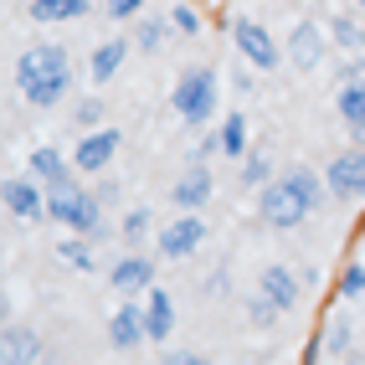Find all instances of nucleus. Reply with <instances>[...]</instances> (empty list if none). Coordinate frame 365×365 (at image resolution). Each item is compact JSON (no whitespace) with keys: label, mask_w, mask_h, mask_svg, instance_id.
Returning a JSON list of instances; mask_svg holds the SVG:
<instances>
[{"label":"nucleus","mask_w":365,"mask_h":365,"mask_svg":"<svg viewBox=\"0 0 365 365\" xmlns=\"http://www.w3.org/2000/svg\"><path fill=\"white\" fill-rule=\"evenodd\" d=\"M345 345H350V329H345V324H334L329 339H324V355H345Z\"/></svg>","instance_id":"7c9ffc66"},{"label":"nucleus","mask_w":365,"mask_h":365,"mask_svg":"<svg viewBox=\"0 0 365 365\" xmlns=\"http://www.w3.org/2000/svg\"><path fill=\"white\" fill-rule=\"evenodd\" d=\"M170 108H175L185 124H206L216 113V72L211 67H185L170 93Z\"/></svg>","instance_id":"20e7f679"},{"label":"nucleus","mask_w":365,"mask_h":365,"mask_svg":"<svg viewBox=\"0 0 365 365\" xmlns=\"http://www.w3.org/2000/svg\"><path fill=\"white\" fill-rule=\"evenodd\" d=\"M355 6H365V0H355Z\"/></svg>","instance_id":"f704fd0d"},{"label":"nucleus","mask_w":365,"mask_h":365,"mask_svg":"<svg viewBox=\"0 0 365 365\" xmlns=\"http://www.w3.org/2000/svg\"><path fill=\"white\" fill-rule=\"evenodd\" d=\"M170 26H175L180 36H196L201 31V16L190 11V6H175V11H170Z\"/></svg>","instance_id":"a878e982"},{"label":"nucleus","mask_w":365,"mask_h":365,"mask_svg":"<svg viewBox=\"0 0 365 365\" xmlns=\"http://www.w3.org/2000/svg\"><path fill=\"white\" fill-rule=\"evenodd\" d=\"M108 278H113L118 294H150L155 288V262L150 257H118Z\"/></svg>","instance_id":"2eb2a0df"},{"label":"nucleus","mask_w":365,"mask_h":365,"mask_svg":"<svg viewBox=\"0 0 365 365\" xmlns=\"http://www.w3.org/2000/svg\"><path fill=\"white\" fill-rule=\"evenodd\" d=\"M124 237H129V242L150 237V211H129V216H124Z\"/></svg>","instance_id":"cd10ccee"},{"label":"nucleus","mask_w":365,"mask_h":365,"mask_svg":"<svg viewBox=\"0 0 365 365\" xmlns=\"http://www.w3.org/2000/svg\"><path fill=\"white\" fill-rule=\"evenodd\" d=\"M88 11V0H31V21L36 26H57V21H78Z\"/></svg>","instance_id":"aec40b11"},{"label":"nucleus","mask_w":365,"mask_h":365,"mask_svg":"<svg viewBox=\"0 0 365 365\" xmlns=\"http://www.w3.org/2000/svg\"><path fill=\"white\" fill-rule=\"evenodd\" d=\"M124 57H129V41L124 36H113V41H103L98 52H93V62H88V72H93V83H108L118 67H124Z\"/></svg>","instance_id":"6ab92c4d"},{"label":"nucleus","mask_w":365,"mask_h":365,"mask_svg":"<svg viewBox=\"0 0 365 365\" xmlns=\"http://www.w3.org/2000/svg\"><path fill=\"white\" fill-rule=\"evenodd\" d=\"M324 52H329V36L314 26V21H299V26L288 31V62H294L299 72H319Z\"/></svg>","instance_id":"6e6552de"},{"label":"nucleus","mask_w":365,"mask_h":365,"mask_svg":"<svg viewBox=\"0 0 365 365\" xmlns=\"http://www.w3.org/2000/svg\"><path fill=\"white\" fill-rule=\"evenodd\" d=\"M211 190H216V185H211V170L190 160V170L175 180V190H170V201H175L180 211H201V206L211 201Z\"/></svg>","instance_id":"f8f14e48"},{"label":"nucleus","mask_w":365,"mask_h":365,"mask_svg":"<svg viewBox=\"0 0 365 365\" xmlns=\"http://www.w3.org/2000/svg\"><path fill=\"white\" fill-rule=\"evenodd\" d=\"M319 201H324L319 175H314V170H304V165H294L288 175H278V180H267V185H262L257 211H262V222H267V227L294 232V227H304L309 216L319 211Z\"/></svg>","instance_id":"f257e3e1"},{"label":"nucleus","mask_w":365,"mask_h":365,"mask_svg":"<svg viewBox=\"0 0 365 365\" xmlns=\"http://www.w3.org/2000/svg\"><path fill=\"white\" fill-rule=\"evenodd\" d=\"M201 242H206V222H201L196 211H185L180 222H170V227L160 232V257H175V262H180V257L196 252Z\"/></svg>","instance_id":"9d476101"},{"label":"nucleus","mask_w":365,"mask_h":365,"mask_svg":"<svg viewBox=\"0 0 365 365\" xmlns=\"http://www.w3.org/2000/svg\"><path fill=\"white\" fill-rule=\"evenodd\" d=\"M108 339H113V350H139L144 339V309H134V304H118L113 309V319H108Z\"/></svg>","instance_id":"ddd939ff"},{"label":"nucleus","mask_w":365,"mask_h":365,"mask_svg":"<svg viewBox=\"0 0 365 365\" xmlns=\"http://www.w3.org/2000/svg\"><path fill=\"white\" fill-rule=\"evenodd\" d=\"M350 78H365V52H355V57H350V67H345V83H350Z\"/></svg>","instance_id":"72a5a7b5"},{"label":"nucleus","mask_w":365,"mask_h":365,"mask_svg":"<svg viewBox=\"0 0 365 365\" xmlns=\"http://www.w3.org/2000/svg\"><path fill=\"white\" fill-rule=\"evenodd\" d=\"M118 155V129H93L88 139H78V150H72V165L88 170V175H98V170H108Z\"/></svg>","instance_id":"9b49d317"},{"label":"nucleus","mask_w":365,"mask_h":365,"mask_svg":"<svg viewBox=\"0 0 365 365\" xmlns=\"http://www.w3.org/2000/svg\"><path fill=\"white\" fill-rule=\"evenodd\" d=\"M324 190L334 201H360L365 196V150H339L324 170Z\"/></svg>","instance_id":"0eeeda50"},{"label":"nucleus","mask_w":365,"mask_h":365,"mask_svg":"<svg viewBox=\"0 0 365 365\" xmlns=\"http://www.w3.org/2000/svg\"><path fill=\"white\" fill-rule=\"evenodd\" d=\"M165 31H170V21H144V26L134 31V46H139V52H160Z\"/></svg>","instance_id":"b1692460"},{"label":"nucleus","mask_w":365,"mask_h":365,"mask_svg":"<svg viewBox=\"0 0 365 365\" xmlns=\"http://www.w3.org/2000/svg\"><path fill=\"white\" fill-rule=\"evenodd\" d=\"M257 294L267 299V304H278V314H294L299 304H304V294H309V283H304V273L299 267H262L257 273Z\"/></svg>","instance_id":"423d86ee"},{"label":"nucleus","mask_w":365,"mask_h":365,"mask_svg":"<svg viewBox=\"0 0 365 365\" xmlns=\"http://www.w3.org/2000/svg\"><path fill=\"white\" fill-rule=\"evenodd\" d=\"M16 88H21V98H26L31 108H57L67 98V88H72V57L62 52V46H52V41L21 52Z\"/></svg>","instance_id":"f03ea898"},{"label":"nucleus","mask_w":365,"mask_h":365,"mask_svg":"<svg viewBox=\"0 0 365 365\" xmlns=\"http://www.w3.org/2000/svg\"><path fill=\"white\" fill-rule=\"evenodd\" d=\"M216 139H222V155L227 160H242V155H247V113H227L222 118V129H216Z\"/></svg>","instance_id":"412c9836"},{"label":"nucleus","mask_w":365,"mask_h":365,"mask_svg":"<svg viewBox=\"0 0 365 365\" xmlns=\"http://www.w3.org/2000/svg\"><path fill=\"white\" fill-rule=\"evenodd\" d=\"M26 170H31V180H41V185H62L67 180V160H62V150H52V144L31 150Z\"/></svg>","instance_id":"a211bd4d"},{"label":"nucleus","mask_w":365,"mask_h":365,"mask_svg":"<svg viewBox=\"0 0 365 365\" xmlns=\"http://www.w3.org/2000/svg\"><path fill=\"white\" fill-rule=\"evenodd\" d=\"M242 180H247V185H267V160H262V155H252L247 165H242Z\"/></svg>","instance_id":"c85d7f7f"},{"label":"nucleus","mask_w":365,"mask_h":365,"mask_svg":"<svg viewBox=\"0 0 365 365\" xmlns=\"http://www.w3.org/2000/svg\"><path fill=\"white\" fill-rule=\"evenodd\" d=\"M57 257L72 267V273H93V247H88L83 232H78V237H62V242H57Z\"/></svg>","instance_id":"4be33fe9"},{"label":"nucleus","mask_w":365,"mask_h":365,"mask_svg":"<svg viewBox=\"0 0 365 365\" xmlns=\"http://www.w3.org/2000/svg\"><path fill=\"white\" fill-rule=\"evenodd\" d=\"M31 360H41V339H36V329H6L0 334V365H31Z\"/></svg>","instance_id":"dca6fc26"},{"label":"nucleus","mask_w":365,"mask_h":365,"mask_svg":"<svg viewBox=\"0 0 365 365\" xmlns=\"http://www.w3.org/2000/svg\"><path fill=\"white\" fill-rule=\"evenodd\" d=\"M46 222L83 232V237H103V206L93 190H78L62 180V185H46Z\"/></svg>","instance_id":"7ed1b4c3"},{"label":"nucleus","mask_w":365,"mask_h":365,"mask_svg":"<svg viewBox=\"0 0 365 365\" xmlns=\"http://www.w3.org/2000/svg\"><path fill=\"white\" fill-rule=\"evenodd\" d=\"M339 294H345V299H360L365 294V267L360 262H350L345 273H339Z\"/></svg>","instance_id":"393cba45"},{"label":"nucleus","mask_w":365,"mask_h":365,"mask_svg":"<svg viewBox=\"0 0 365 365\" xmlns=\"http://www.w3.org/2000/svg\"><path fill=\"white\" fill-rule=\"evenodd\" d=\"M334 108H339V118H345V129H350V134H365V78L339 83Z\"/></svg>","instance_id":"f3484780"},{"label":"nucleus","mask_w":365,"mask_h":365,"mask_svg":"<svg viewBox=\"0 0 365 365\" xmlns=\"http://www.w3.org/2000/svg\"><path fill=\"white\" fill-rule=\"evenodd\" d=\"M232 46H237V57L247 67H257V72L278 67V41L267 36V26H257V21H247V16L232 21Z\"/></svg>","instance_id":"39448f33"},{"label":"nucleus","mask_w":365,"mask_h":365,"mask_svg":"<svg viewBox=\"0 0 365 365\" xmlns=\"http://www.w3.org/2000/svg\"><path fill=\"white\" fill-rule=\"evenodd\" d=\"M247 314H252V324H273V319H278V304H267V299H262V294H257V299H252V309H247Z\"/></svg>","instance_id":"c756f323"},{"label":"nucleus","mask_w":365,"mask_h":365,"mask_svg":"<svg viewBox=\"0 0 365 365\" xmlns=\"http://www.w3.org/2000/svg\"><path fill=\"white\" fill-rule=\"evenodd\" d=\"M150 0H103V11L113 16V21H129V16H139Z\"/></svg>","instance_id":"bb28decb"},{"label":"nucleus","mask_w":365,"mask_h":365,"mask_svg":"<svg viewBox=\"0 0 365 365\" xmlns=\"http://www.w3.org/2000/svg\"><path fill=\"white\" fill-rule=\"evenodd\" d=\"M98 118H103V103H98V98L78 103V124H88V129H93V124H98Z\"/></svg>","instance_id":"2f4dec72"},{"label":"nucleus","mask_w":365,"mask_h":365,"mask_svg":"<svg viewBox=\"0 0 365 365\" xmlns=\"http://www.w3.org/2000/svg\"><path fill=\"white\" fill-rule=\"evenodd\" d=\"M329 41H339V46H345V52H360V46H365V21L334 16V21H329Z\"/></svg>","instance_id":"5701e85b"},{"label":"nucleus","mask_w":365,"mask_h":365,"mask_svg":"<svg viewBox=\"0 0 365 365\" xmlns=\"http://www.w3.org/2000/svg\"><path fill=\"white\" fill-rule=\"evenodd\" d=\"M165 360H170V365H201L206 355H196V350H175V355H165Z\"/></svg>","instance_id":"473e14b6"},{"label":"nucleus","mask_w":365,"mask_h":365,"mask_svg":"<svg viewBox=\"0 0 365 365\" xmlns=\"http://www.w3.org/2000/svg\"><path fill=\"white\" fill-rule=\"evenodd\" d=\"M170 329H175V304H170L165 288H150V299H144V334H150V345H165Z\"/></svg>","instance_id":"4468645a"},{"label":"nucleus","mask_w":365,"mask_h":365,"mask_svg":"<svg viewBox=\"0 0 365 365\" xmlns=\"http://www.w3.org/2000/svg\"><path fill=\"white\" fill-rule=\"evenodd\" d=\"M0 206L21 222H46V190H36V180H0Z\"/></svg>","instance_id":"1a4fd4ad"}]
</instances>
